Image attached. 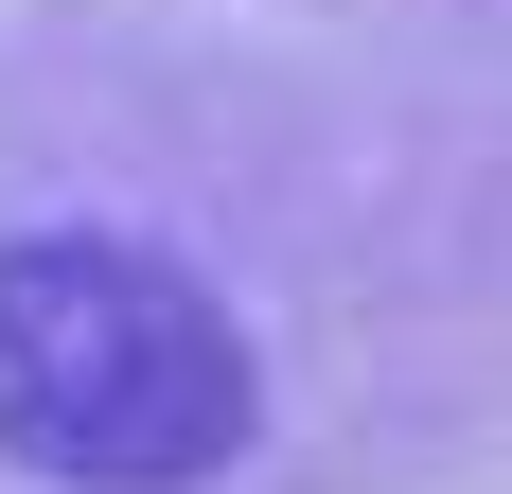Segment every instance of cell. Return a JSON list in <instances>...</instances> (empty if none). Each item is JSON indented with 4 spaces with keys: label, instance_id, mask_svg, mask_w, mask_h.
Returning <instances> with one entry per match:
<instances>
[{
    "label": "cell",
    "instance_id": "obj_1",
    "mask_svg": "<svg viewBox=\"0 0 512 494\" xmlns=\"http://www.w3.org/2000/svg\"><path fill=\"white\" fill-rule=\"evenodd\" d=\"M265 424V371L230 300L177 247L18 230L0 247V459L53 494H195Z\"/></svg>",
    "mask_w": 512,
    "mask_h": 494
}]
</instances>
